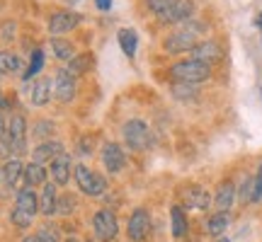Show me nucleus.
Returning a JSON list of instances; mask_svg holds the SVG:
<instances>
[{"label": "nucleus", "instance_id": "obj_30", "mask_svg": "<svg viewBox=\"0 0 262 242\" xmlns=\"http://www.w3.org/2000/svg\"><path fill=\"white\" fill-rule=\"evenodd\" d=\"M172 94H175L178 100H194L196 90L192 87V85H187V83H175L172 85Z\"/></svg>", "mask_w": 262, "mask_h": 242}, {"label": "nucleus", "instance_id": "obj_13", "mask_svg": "<svg viewBox=\"0 0 262 242\" xmlns=\"http://www.w3.org/2000/svg\"><path fill=\"white\" fill-rule=\"evenodd\" d=\"M80 22V17L75 15V12H54L51 15V19H49V32L51 34H63V32H68V29H73L75 25Z\"/></svg>", "mask_w": 262, "mask_h": 242}, {"label": "nucleus", "instance_id": "obj_34", "mask_svg": "<svg viewBox=\"0 0 262 242\" xmlns=\"http://www.w3.org/2000/svg\"><path fill=\"white\" fill-rule=\"evenodd\" d=\"M34 242H58L56 240V233L51 230V228H41V230H37V235H34Z\"/></svg>", "mask_w": 262, "mask_h": 242}, {"label": "nucleus", "instance_id": "obj_8", "mask_svg": "<svg viewBox=\"0 0 262 242\" xmlns=\"http://www.w3.org/2000/svg\"><path fill=\"white\" fill-rule=\"evenodd\" d=\"M71 170H73V162H71V155L68 153H61L58 158L51 160V179H54V184L56 186H63L68 184V179H71Z\"/></svg>", "mask_w": 262, "mask_h": 242}, {"label": "nucleus", "instance_id": "obj_14", "mask_svg": "<svg viewBox=\"0 0 262 242\" xmlns=\"http://www.w3.org/2000/svg\"><path fill=\"white\" fill-rule=\"evenodd\" d=\"M61 153H66L63 150V143H58V140H47V143H41V146H37V148L32 150V162H39V165H41V162H51V160L54 158H58V155H61Z\"/></svg>", "mask_w": 262, "mask_h": 242}, {"label": "nucleus", "instance_id": "obj_42", "mask_svg": "<svg viewBox=\"0 0 262 242\" xmlns=\"http://www.w3.org/2000/svg\"><path fill=\"white\" fill-rule=\"evenodd\" d=\"M66 242H78V240H75V237H68V240H66Z\"/></svg>", "mask_w": 262, "mask_h": 242}, {"label": "nucleus", "instance_id": "obj_10", "mask_svg": "<svg viewBox=\"0 0 262 242\" xmlns=\"http://www.w3.org/2000/svg\"><path fill=\"white\" fill-rule=\"evenodd\" d=\"M54 94H56V100H61V102H71L75 97V80L68 70H56Z\"/></svg>", "mask_w": 262, "mask_h": 242}, {"label": "nucleus", "instance_id": "obj_7", "mask_svg": "<svg viewBox=\"0 0 262 242\" xmlns=\"http://www.w3.org/2000/svg\"><path fill=\"white\" fill-rule=\"evenodd\" d=\"M126 233H129L131 242H143L150 233V213L146 208H136L129 215V223H126Z\"/></svg>", "mask_w": 262, "mask_h": 242}, {"label": "nucleus", "instance_id": "obj_18", "mask_svg": "<svg viewBox=\"0 0 262 242\" xmlns=\"http://www.w3.org/2000/svg\"><path fill=\"white\" fill-rule=\"evenodd\" d=\"M25 186H44L47 184V170H44V165H39V162H29V165H25Z\"/></svg>", "mask_w": 262, "mask_h": 242}, {"label": "nucleus", "instance_id": "obj_3", "mask_svg": "<svg viewBox=\"0 0 262 242\" xmlns=\"http://www.w3.org/2000/svg\"><path fill=\"white\" fill-rule=\"evenodd\" d=\"M124 143H126V148L131 150H148L150 143H153V136H150V129L139 119H131L124 124Z\"/></svg>", "mask_w": 262, "mask_h": 242}, {"label": "nucleus", "instance_id": "obj_23", "mask_svg": "<svg viewBox=\"0 0 262 242\" xmlns=\"http://www.w3.org/2000/svg\"><path fill=\"white\" fill-rule=\"evenodd\" d=\"M170 221H172V235L175 237H185L187 235V218H185L182 206H172L170 208Z\"/></svg>", "mask_w": 262, "mask_h": 242}, {"label": "nucleus", "instance_id": "obj_1", "mask_svg": "<svg viewBox=\"0 0 262 242\" xmlns=\"http://www.w3.org/2000/svg\"><path fill=\"white\" fill-rule=\"evenodd\" d=\"M170 73L172 78L178 80V83H187V85H194V83H202L206 80L209 75H211V65L202 63V61H194V58H189V61H180L170 68Z\"/></svg>", "mask_w": 262, "mask_h": 242}, {"label": "nucleus", "instance_id": "obj_27", "mask_svg": "<svg viewBox=\"0 0 262 242\" xmlns=\"http://www.w3.org/2000/svg\"><path fill=\"white\" fill-rule=\"evenodd\" d=\"M51 49H54L56 58H61V61H71V58L75 56L73 44H71V41H66V39H51Z\"/></svg>", "mask_w": 262, "mask_h": 242}, {"label": "nucleus", "instance_id": "obj_33", "mask_svg": "<svg viewBox=\"0 0 262 242\" xmlns=\"http://www.w3.org/2000/svg\"><path fill=\"white\" fill-rule=\"evenodd\" d=\"M172 3H175V0H148V8L153 10V12H156V15L160 17L163 12H168Z\"/></svg>", "mask_w": 262, "mask_h": 242}, {"label": "nucleus", "instance_id": "obj_40", "mask_svg": "<svg viewBox=\"0 0 262 242\" xmlns=\"http://www.w3.org/2000/svg\"><path fill=\"white\" fill-rule=\"evenodd\" d=\"M0 182H5V177H3V167H0Z\"/></svg>", "mask_w": 262, "mask_h": 242}, {"label": "nucleus", "instance_id": "obj_43", "mask_svg": "<svg viewBox=\"0 0 262 242\" xmlns=\"http://www.w3.org/2000/svg\"><path fill=\"white\" fill-rule=\"evenodd\" d=\"M0 100H3V97H0Z\"/></svg>", "mask_w": 262, "mask_h": 242}, {"label": "nucleus", "instance_id": "obj_17", "mask_svg": "<svg viewBox=\"0 0 262 242\" xmlns=\"http://www.w3.org/2000/svg\"><path fill=\"white\" fill-rule=\"evenodd\" d=\"M58 206V196H56V184H44L41 189V199H39V211L44 215H54Z\"/></svg>", "mask_w": 262, "mask_h": 242}, {"label": "nucleus", "instance_id": "obj_28", "mask_svg": "<svg viewBox=\"0 0 262 242\" xmlns=\"http://www.w3.org/2000/svg\"><path fill=\"white\" fill-rule=\"evenodd\" d=\"M41 65H44V54H41L39 49H34V51H32V61H29V68L22 73V78H25V80H32V78L41 70Z\"/></svg>", "mask_w": 262, "mask_h": 242}, {"label": "nucleus", "instance_id": "obj_31", "mask_svg": "<svg viewBox=\"0 0 262 242\" xmlns=\"http://www.w3.org/2000/svg\"><path fill=\"white\" fill-rule=\"evenodd\" d=\"M75 206H78V201L73 199V194H66L58 199V206H56V213L61 215H71L75 211Z\"/></svg>", "mask_w": 262, "mask_h": 242}, {"label": "nucleus", "instance_id": "obj_9", "mask_svg": "<svg viewBox=\"0 0 262 242\" xmlns=\"http://www.w3.org/2000/svg\"><path fill=\"white\" fill-rule=\"evenodd\" d=\"M102 162L107 172H122L124 165H126V155L119 143H107L102 150Z\"/></svg>", "mask_w": 262, "mask_h": 242}, {"label": "nucleus", "instance_id": "obj_20", "mask_svg": "<svg viewBox=\"0 0 262 242\" xmlns=\"http://www.w3.org/2000/svg\"><path fill=\"white\" fill-rule=\"evenodd\" d=\"M29 100H32L34 107H44V104L51 100V83H49L47 78H41V80L34 83L32 92H29Z\"/></svg>", "mask_w": 262, "mask_h": 242}, {"label": "nucleus", "instance_id": "obj_5", "mask_svg": "<svg viewBox=\"0 0 262 242\" xmlns=\"http://www.w3.org/2000/svg\"><path fill=\"white\" fill-rule=\"evenodd\" d=\"M199 29H202V25H189V27L180 29V32H175V34H170L168 39H165V51L168 54H182V51H192V49L196 46V37H199Z\"/></svg>", "mask_w": 262, "mask_h": 242}, {"label": "nucleus", "instance_id": "obj_26", "mask_svg": "<svg viewBox=\"0 0 262 242\" xmlns=\"http://www.w3.org/2000/svg\"><path fill=\"white\" fill-rule=\"evenodd\" d=\"M22 70V58L10 51H0V73H19Z\"/></svg>", "mask_w": 262, "mask_h": 242}, {"label": "nucleus", "instance_id": "obj_38", "mask_svg": "<svg viewBox=\"0 0 262 242\" xmlns=\"http://www.w3.org/2000/svg\"><path fill=\"white\" fill-rule=\"evenodd\" d=\"M95 3H97V8L102 10V12H107V10L112 8V0H95Z\"/></svg>", "mask_w": 262, "mask_h": 242}, {"label": "nucleus", "instance_id": "obj_12", "mask_svg": "<svg viewBox=\"0 0 262 242\" xmlns=\"http://www.w3.org/2000/svg\"><path fill=\"white\" fill-rule=\"evenodd\" d=\"M192 12H194V5H192V0H175L172 5H170L168 12H163L160 19L163 22H185V19L192 17Z\"/></svg>", "mask_w": 262, "mask_h": 242}, {"label": "nucleus", "instance_id": "obj_2", "mask_svg": "<svg viewBox=\"0 0 262 242\" xmlns=\"http://www.w3.org/2000/svg\"><path fill=\"white\" fill-rule=\"evenodd\" d=\"M12 155H22L27 153V121L22 114H15L8 121V136L0 140Z\"/></svg>", "mask_w": 262, "mask_h": 242}, {"label": "nucleus", "instance_id": "obj_11", "mask_svg": "<svg viewBox=\"0 0 262 242\" xmlns=\"http://www.w3.org/2000/svg\"><path fill=\"white\" fill-rule=\"evenodd\" d=\"M185 204L189 206V208H194V211H206L209 208V204H211V196H209V191H206L204 186L199 184H192L185 189Z\"/></svg>", "mask_w": 262, "mask_h": 242}, {"label": "nucleus", "instance_id": "obj_22", "mask_svg": "<svg viewBox=\"0 0 262 242\" xmlns=\"http://www.w3.org/2000/svg\"><path fill=\"white\" fill-rule=\"evenodd\" d=\"M95 58L93 54H75L73 58H71V63H68V73L71 75H85L90 68H93Z\"/></svg>", "mask_w": 262, "mask_h": 242}, {"label": "nucleus", "instance_id": "obj_41", "mask_svg": "<svg viewBox=\"0 0 262 242\" xmlns=\"http://www.w3.org/2000/svg\"><path fill=\"white\" fill-rule=\"evenodd\" d=\"M219 242H231V240H228V237H221V240H219Z\"/></svg>", "mask_w": 262, "mask_h": 242}, {"label": "nucleus", "instance_id": "obj_36", "mask_svg": "<svg viewBox=\"0 0 262 242\" xmlns=\"http://www.w3.org/2000/svg\"><path fill=\"white\" fill-rule=\"evenodd\" d=\"M253 201H262V170H257L253 179Z\"/></svg>", "mask_w": 262, "mask_h": 242}, {"label": "nucleus", "instance_id": "obj_32", "mask_svg": "<svg viewBox=\"0 0 262 242\" xmlns=\"http://www.w3.org/2000/svg\"><path fill=\"white\" fill-rule=\"evenodd\" d=\"M51 133H54V124H51V121H37V124H34V136H37V138H47Z\"/></svg>", "mask_w": 262, "mask_h": 242}, {"label": "nucleus", "instance_id": "obj_29", "mask_svg": "<svg viewBox=\"0 0 262 242\" xmlns=\"http://www.w3.org/2000/svg\"><path fill=\"white\" fill-rule=\"evenodd\" d=\"M10 221H12V225L15 228H29L32 225V221H34V215H29L27 211H22V208H12V213H10Z\"/></svg>", "mask_w": 262, "mask_h": 242}, {"label": "nucleus", "instance_id": "obj_6", "mask_svg": "<svg viewBox=\"0 0 262 242\" xmlns=\"http://www.w3.org/2000/svg\"><path fill=\"white\" fill-rule=\"evenodd\" d=\"M93 230L100 242H112L117 237V233H119V221H117V215L110 208H102L93 218Z\"/></svg>", "mask_w": 262, "mask_h": 242}, {"label": "nucleus", "instance_id": "obj_4", "mask_svg": "<svg viewBox=\"0 0 262 242\" xmlns=\"http://www.w3.org/2000/svg\"><path fill=\"white\" fill-rule=\"evenodd\" d=\"M73 175H75V184L78 189L88 196H102L104 189H107V182H104L102 175H97L95 170L85 167V165H75L73 167Z\"/></svg>", "mask_w": 262, "mask_h": 242}, {"label": "nucleus", "instance_id": "obj_16", "mask_svg": "<svg viewBox=\"0 0 262 242\" xmlns=\"http://www.w3.org/2000/svg\"><path fill=\"white\" fill-rule=\"evenodd\" d=\"M233 199H235V186L233 182H221V186L216 189V211L219 213H228V208L233 206Z\"/></svg>", "mask_w": 262, "mask_h": 242}, {"label": "nucleus", "instance_id": "obj_37", "mask_svg": "<svg viewBox=\"0 0 262 242\" xmlns=\"http://www.w3.org/2000/svg\"><path fill=\"white\" fill-rule=\"evenodd\" d=\"M8 136V121H5V112L0 109V140Z\"/></svg>", "mask_w": 262, "mask_h": 242}, {"label": "nucleus", "instance_id": "obj_39", "mask_svg": "<svg viewBox=\"0 0 262 242\" xmlns=\"http://www.w3.org/2000/svg\"><path fill=\"white\" fill-rule=\"evenodd\" d=\"M22 242H34V235H32V237H25Z\"/></svg>", "mask_w": 262, "mask_h": 242}, {"label": "nucleus", "instance_id": "obj_25", "mask_svg": "<svg viewBox=\"0 0 262 242\" xmlns=\"http://www.w3.org/2000/svg\"><path fill=\"white\" fill-rule=\"evenodd\" d=\"M228 223H231V215L228 213H214L209 221H206V233L209 235H224V230L228 228Z\"/></svg>", "mask_w": 262, "mask_h": 242}, {"label": "nucleus", "instance_id": "obj_44", "mask_svg": "<svg viewBox=\"0 0 262 242\" xmlns=\"http://www.w3.org/2000/svg\"><path fill=\"white\" fill-rule=\"evenodd\" d=\"M90 242H93V240H90Z\"/></svg>", "mask_w": 262, "mask_h": 242}, {"label": "nucleus", "instance_id": "obj_19", "mask_svg": "<svg viewBox=\"0 0 262 242\" xmlns=\"http://www.w3.org/2000/svg\"><path fill=\"white\" fill-rule=\"evenodd\" d=\"M17 208L22 211H27L29 215H37L39 213V199L34 194V189H29V186H22L17 191Z\"/></svg>", "mask_w": 262, "mask_h": 242}, {"label": "nucleus", "instance_id": "obj_24", "mask_svg": "<svg viewBox=\"0 0 262 242\" xmlns=\"http://www.w3.org/2000/svg\"><path fill=\"white\" fill-rule=\"evenodd\" d=\"M119 44H122L124 54L131 58L136 54V46H139V34L134 29H119Z\"/></svg>", "mask_w": 262, "mask_h": 242}, {"label": "nucleus", "instance_id": "obj_15", "mask_svg": "<svg viewBox=\"0 0 262 242\" xmlns=\"http://www.w3.org/2000/svg\"><path fill=\"white\" fill-rule=\"evenodd\" d=\"M192 58L194 61H202V63H214L221 58V46L216 44V41H202V44H196L192 49Z\"/></svg>", "mask_w": 262, "mask_h": 242}, {"label": "nucleus", "instance_id": "obj_21", "mask_svg": "<svg viewBox=\"0 0 262 242\" xmlns=\"http://www.w3.org/2000/svg\"><path fill=\"white\" fill-rule=\"evenodd\" d=\"M25 175V165L19 158H10L5 165H3V177H5V184L15 186L19 182V177Z\"/></svg>", "mask_w": 262, "mask_h": 242}, {"label": "nucleus", "instance_id": "obj_35", "mask_svg": "<svg viewBox=\"0 0 262 242\" xmlns=\"http://www.w3.org/2000/svg\"><path fill=\"white\" fill-rule=\"evenodd\" d=\"M241 201H243V204L253 201V179H250V177L245 179L243 186H241Z\"/></svg>", "mask_w": 262, "mask_h": 242}]
</instances>
